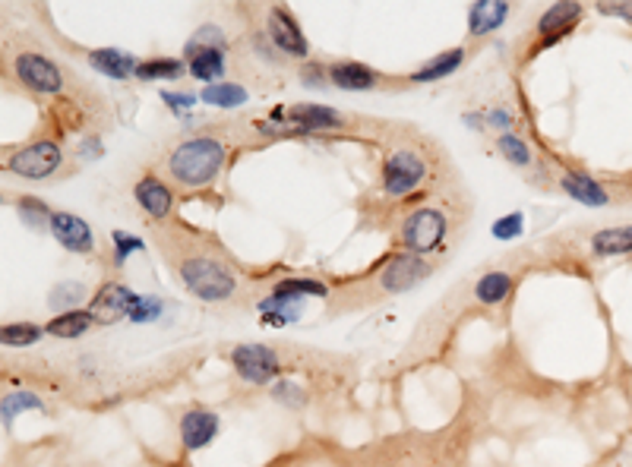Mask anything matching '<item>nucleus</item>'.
Here are the masks:
<instances>
[{
  "label": "nucleus",
  "instance_id": "1a4fd4ad",
  "mask_svg": "<svg viewBox=\"0 0 632 467\" xmlns=\"http://www.w3.org/2000/svg\"><path fill=\"white\" fill-rule=\"evenodd\" d=\"M266 29H269V42L279 47L288 57H307L311 54V45H307L304 32L298 29L294 16L281 6H269L266 13Z\"/></svg>",
  "mask_w": 632,
  "mask_h": 467
},
{
  "label": "nucleus",
  "instance_id": "f257e3e1",
  "mask_svg": "<svg viewBox=\"0 0 632 467\" xmlns=\"http://www.w3.org/2000/svg\"><path fill=\"white\" fill-rule=\"evenodd\" d=\"M152 237H156L161 256L171 262V269L190 294H197L206 303H225L238 297L240 269L228 259L225 249L212 237L190 231L184 225H152Z\"/></svg>",
  "mask_w": 632,
  "mask_h": 467
},
{
  "label": "nucleus",
  "instance_id": "393cba45",
  "mask_svg": "<svg viewBox=\"0 0 632 467\" xmlns=\"http://www.w3.org/2000/svg\"><path fill=\"white\" fill-rule=\"evenodd\" d=\"M301 310H304V300H298V297L272 294L260 303V313H263V322H269V326H285V322H294L301 316Z\"/></svg>",
  "mask_w": 632,
  "mask_h": 467
},
{
  "label": "nucleus",
  "instance_id": "58836bf2",
  "mask_svg": "<svg viewBox=\"0 0 632 467\" xmlns=\"http://www.w3.org/2000/svg\"><path fill=\"white\" fill-rule=\"evenodd\" d=\"M597 10L610 13V16H623L627 23H632V4H601Z\"/></svg>",
  "mask_w": 632,
  "mask_h": 467
},
{
  "label": "nucleus",
  "instance_id": "9d476101",
  "mask_svg": "<svg viewBox=\"0 0 632 467\" xmlns=\"http://www.w3.org/2000/svg\"><path fill=\"white\" fill-rule=\"evenodd\" d=\"M137 303H139V297L133 294L130 288H124V284H105V288L96 294V300H92L89 313L96 316L98 326H107V322L130 320Z\"/></svg>",
  "mask_w": 632,
  "mask_h": 467
},
{
  "label": "nucleus",
  "instance_id": "f3484780",
  "mask_svg": "<svg viewBox=\"0 0 632 467\" xmlns=\"http://www.w3.org/2000/svg\"><path fill=\"white\" fill-rule=\"evenodd\" d=\"M86 60L96 66L98 73L111 79H130L137 76L139 60L130 51H120V47H96V51H86Z\"/></svg>",
  "mask_w": 632,
  "mask_h": 467
},
{
  "label": "nucleus",
  "instance_id": "c9c22d12",
  "mask_svg": "<svg viewBox=\"0 0 632 467\" xmlns=\"http://www.w3.org/2000/svg\"><path fill=\"white\" fill-rule=\"evenodd\" d=\"M158 313H161V303L156 300V297H139V303L133 307L130 320L133 322H152Z\"/></svg>",
  "mask_w": 632,
  "mask_h": 467
},
{
  "label": "nucleus",
  "instance_id": "4c0bfd02",
  "mask_svg": "<svg viewBox=\"0 0 632 467\" xmlns=\"http://www.w3.org/2000/svg\"><path fill=\"white\" fill-rule=\"evenodd\" d=\"M114 243H117V259H124L127 253H133V249L143 247V243H139L137 237H130V234H124V231L114 234Z\"/></svg>",
  "mask_w": 632,
  "mask_h": 467
},
{
  "label": "nucleus",
  "instance_id": "cd10ccee",
  "mask_svg": "<svg viewBox=\"0 0 632 467\" xmlns=\"http://www.w3.org/2000/svg\"><path fill=\"white\" fill-rule=\"evenodd\" d=\"M272 294H279V297H298V300H304V297H329L332 290H329L322 281H316V279H285V281L275 284Z\"/></svg>",
  "mask_w": 632,
  "mask_h": 467
},
{
  "label": "nucleus",
  "instance_id": "0eeeda50",
  "mask_svg": "<svg viewBox=\"0 0 632 467\" xmlns=\"http://www.w3.org/2000/svg\"><path fill=\"white\" fill-rule=\"evenodd\" d=\"M60 161H64V152H60L57 142L38 139V142L23 146L19 152H13L10 158H6V171L16 174V178H25V180H45L57 171Z\"/></svg>",
  "mask_w": 632,
  "mask_h": 467
},
{
  "label": "nucleus",
  "instance_id": "6ab92c4d",
  "mask_svg": "<svg viewBox=\"0 0 632 467\" xmlns=\"http://www.w3.org/2000/svg\"><path fill=\"white\" fill-rule=\"evenodd\" d=\"M509 16V4L506 0H477V4L468 10V36L481 38L487 32L500 29Z\"/></svg>",
  "mask_w": 632,
  "mask_h": 467
},
{
  "label": "nucleus",
  "instance_id": "f8f14e48",
  "mask_svg": "<svg viewBox=\"0 0 632 467\" xmlns=\"http://www.w3.org/2000/svg\"><path fill=\"white\" fill-rule=\"evenodd\" d=\"M582 19V4H554L544 10V16L537 19V51L541 47L556 45L560 38H566L576 29V23Z\"/></svg>",
  "mask_w": 632,
  "mask_h": 467
},
{
  "label": "nucleus",
  "instance_id": "a211bd4d",
  "mask_svg": "<svg viewBox=\"0 0 632 467\" xmlns=\"http://www.w3.org/2000/svg\"><path fill=\"white\" fill-rule=\"evenodd\" d=\"M515 288V279L509 272H484L481 279L472 284V300L481 307H500L509 300Z\"/></svg>",
  "mask_w": 632,
  "mask_h": 467
},
{
  "label": "nucleus",
  "instance_id": "9b49d317",
  "mask_svg": "<svg viewBox=\"0 0 632 467\" xmlns=\"http://www.w3.org/2000/svg\"><path fill=\"white\" fill-rule=\"evenodd\" d=\"M48 228L54 234V240L64 249H70V253H96V234H92V228L86 225L79 215L54 212Z\"/></svg>",
  "mask_w": 632,
  "mask_h": 467
},
{
  "label": "nucleus",
  "instance_id": "72a5a7b5",
  "mask_svg": "<svg viewBox=\"0 0 632 467\" xmlns=\"http://www.w3.org/2000/svg\"><path fill=\"white\" fill-rule=\"evenodd\" d=\"M272 398L281 404H291V408H304L307 404V391L301 389V385L288 382V379H279V382L272 385Z\"/></svg>",
  "mask_w": 632,
  "mask_h": 467
},
{
  "label": "nucleus",
  "instance_id": "412c9836",
  "mask_svg": "<svg viewBox=\"0 0 632 467\" xmlns=\"http://www.w3.org/2000/svg\"><path fill=\"white\" fill-rule=\"evenodd\" d=\"M560 187L566 189L569 196H573L576 202H582V206H607L610 202V193L604 189L601 184H597L595 178H588V174H579V171H566L560 178Z\"/></svg>",
  "mask_w": 632,
  "mask_h": 467
},
{
  "label": "nucleus",
  "instance_id": "4be33fe9",
  "mask_svg": "<svg viewBox=\"0 0 632 467\" xmlns=\"http://www.w3.org/2000/svg\"><path fill=\"white\" fill-rule=\"evenodd\" d=\"M591 253L595 256H629L632 253V225L620 228H604L591 237Z\"/></svg>",
  "mask_w": 632,
  "mask_h": 467
},
{
  "label": "nucleus",
  "instance_id": "2f4dec72",
  "mask_svg": "<svg viewBox=\"0 0 632 467\" xmlns=\"http://www.w3.org/2000/svg\"><path fill=\"white\" fill-rule=\"evenodd\" d=\"M86 300V288L83 284H76V281H66V284H60V288H54L51 290V307L57 310V316L60 313H73L76 310V303H83Z\"/></svg>",
  "mask_w": 632,
  "mask_h": 467
},
{
  "label": "nucleus",
  "instance_id": "5701e85b",
  "mask_svg": "<svg viewBox=\"0 0 632 467\" xmlns=\"http://www.w3.org/2000/svg\"><path fill=\"white\" fill-rule=\"evenodd\" d=\"M462 60H465V51H462V47H453V51L440 54V57H433L430 64H423L418 73H412V83H436V79L453 76L462 66Z\"/></svg>",
  "mask_w": 632,
  "mask_h": 467
},
{
  "label": "nucleus",
  "instance_id": "20e7f679",
  "mask_svg": "<svg viewBox=\"0 0 632 467\" xmlns=\"http://www.w3.org/2000/svg\"><path fill=\"white\" fill-rule=\"evenodd\" d=\"M430 178V158L427 152L418 146H402L392 148L382 161L380 174V193L386 199H405L408 193H414L423 187V180Z\"/></svg>",
  "mask_w": 632,
  "mask_h": 467
},
{
  "label": "nucleus",
  "instance_id": "dca6fc26",
  "mask_svg": "<svg viewBox=\"0 0 632 467\" xmlns=\"http://www.w3.org/2000/svg\"><path fill=\"white\" fill-rule=\"evenodd\" d=\"M326 76H329V83H332V86L348 89V92H367V89L382 86L380 73L370 70V66H364V64H354V60H339V64H329Z\"/></svg>",
  "mask_w": 632,
  "mask_h": 467
},
{
  "label": "nucleus",
  "instance_id": "f704fd0d",
  "mask_svg": "<svg viewBox=\"0 0 632 467\" xmlns=\"http://www.w3.org/2000/svg\"><path fill=\"white\" fill-rule=\"evenodd\" d=\"M522 212H513V215H503L500 221H494V228H490V231H494V237L496 240H515V237L522 234Z\"/></svg>",
  "mask_w": 632,
  "mask_h": 467
},
{
  "label": "nucleus",
  "instance_id": "aec40b11",
  "mask_svg": "<svg viewBox=\"0 0 632 467\" xmlns=\"http://www.w3.org/2000/svg\"><path fill=\"white\" fill-rule=\"evenodd\" d=\"M187 57H190V73L199 83L215 86V79L225 73V54L215 45H187Z\"/></svg>",
  "mask_w": 632,
  "mask_h": 467
},
{
  "label": "nucleus",
  "instance_id": "f03ea898",
  "mask_svg": "<svg viewBox=\"0 0 632 467\" xmlns=\"http://www.w3.org/2000/svg\"><path fill=\"white\" fill-rule=\"evenodd\" d=\"M430 279V262L423 256L414 253H392L367 272V279H354L348 284H339V290H332V303L339 310H358L380 303L386 297L405 294V290L418 288L421 281Z\"/></svg>",
  "mask_w": 632,
  "mask_h": 467
},
{
  "label": "nucleus",
  "instance_id": "e433bc0d",
  "mask_svg": "<svg viewBox=\"0 0 632 467\" xmlns=\"http://www.w3.org/2000/svg\"><path fill=\"white\" fill-rule=\"evenodd\" d=\"M161 101H165L168 107H174V111H184V107H193L197 95H187V92H161Z\"/></svg>",
  "mask_w": 632,
  "mask_h": 467
},
{
  "label": "nucleus",
  "instance_id": "7ed1b4c3",
  "mask_svg": "<svg viewBox=\"0 0 632 467\" xmlns=\"http://www.w3.org/2000/svg\"><path fill=\"white\" fill-rule=\"evenodd\" d=\"M228 158V146L209 133L180 139L165 158V178L180 189H203L215 184Z\"/></svg>",
  "mask_w": 632,
  "mask_h": 467
},
{
  "label": "nucleus",
  "instance_id": "bb28decb",
  "mask_svg": "<svg viewBox=\"0 0 632 467\" xmlns=\"http://www.w3.org/2000/svg\"><path fill=\"white\" fill-rule=\"evenodd\" d=\"M199 98L215 107H240L247 101V89L234 83H215V86H206V89L199 92Z\"/></svg>",
  "mask_w": 632,
  "mask_h": 467
},
{
  "label": "nucleus",
  "instance_id": "2eb2a0df",
  "mask_svg": "<svg viewBox=\"0 0 632 467\" xmlns=\"http://www.w3.org/2000/svg\"><path fill=\"white\" fill-rule=\"evenodd\" d=\"M219 436V417L212 411L193 408L180 417V442H184L187 452H199Z\"/></svg>",
  "mask_w": 632,
  "mask_h": 467
},
{
  "label": "nucleus",
  "instance_id": "b1692460",
  "mask_svg": "<svg viewBox=\"0 0 632 467\" xmlns=\"http://www.w3.org/2000/svg\"><path fill=\"white\" fill-rule=\"evenodd\" d=\"M92 326H98V322H96V316H92L89 310H73V313L54 316L48 326H45V331L54 335V338H79V335H86Z\"/></svg>",
  "mask_w": 632,
  "mask_h": 467
},
{
  "label": "nucleus",
  "instance_id": "39448f33",
  "mask_svg": "<svg viewBox=\"0 0 632 467\" xmlns=\"http://www.w3.org/2000/svg\"><path fill=\"white\" fill-rule=\"evenodd\" d=\"M449 212L446 206H418L402 218V228H399V243L405 247V253H414V256H427V253H436L440 243L446 240L449 234Z\"/></svg>",
  "mask_w": 632,
  "mask_h": 467
},
{
  "label": "nucleus",
  "instance_id": "7c9ffc66",
  "mask_svg": "<svg viewBox=\"0 0 632 467\" xmlns=\"http://www.w3.org/2000/svg\"><path fill=\"white\" fill-rule=\"evenodd\" d=\"M496 152H500L503 158H506L509 165H515V168L531 165V148H528V142L522 139V137H515V133H503V137L496 139Z\"/></svg>",
  "mask_w": 632,
  "mask_h": 467
},
{
  "label": "nucleus",
  "instance_id": "c756f323",
  "mask_svg": "<svg viewBox=\"0 0 632 467\" xmlns=\"http://www.w3.org/2000/svg\"><path fill=\"white\" fill-rule=\"evenodd\" d=\"M42 335L45 329L32 326V322H10V326H4V331H0V341L6 348H32Z\"/></svg>",
  "mask_w": 632,
  "mask_h": 467
},
{
  "label": "nucleus",
  "instance_id": "423d86ee",
  "mask_svg": "<svg viewBox=\"0 0 632 467\" xmlns=\"http://www.w3.org/2000/svg\"><path fill=\"white\" fill-rule=\"evenodd\" d=\"M13 73H16L23 89H29L36 95H57L64 89V73H60V66L42 51H19L16 57H13Z\"/></svg>",
  "mask_w": 632,
  "mask_h": 467
},
{
  "label": "nucleus",
  "instance_id": "473e14b6",
  "mask_svg": "<svg viewBox=\"0 0 632 467\" xmlns=\"http://www.w3.org/2000/svg\"><path fill=\"white\" fill-rule=\"evenodd\" d=\"M16 208H19V215H23L25 225L42 228L45 221H48V225H51V215H54V212H48V206H45V202H38V199H29V196H23V199L16 202Z\"/></svg>",
  "mask_w": 632,
  "mask_h": 467
},
{
  "label": "nucleus",
  "instance_id": "4468645a",
  "mask_svg": "<svg viewBox=\"0 0 632 467\" xmlns=\"http://www.w3.org/2000/svg\"><path fill=\"white\" fill-rule=\"evenodd\" d=\"M288 120H291L298 130L304 133H322V130H345L348 127V117L335 107H326V105H311V101H301V105H291L288 107Z\"/></svg>",
  "mask_w": 632,
  "mask_h": 467
},
{
  "label": "nucleus",
  "instance_id": "ddd939ff",
  "mask_svg": "<svg viewBox=\"0 0 632 467\" xmlns=\"http://www.w3.org/2000/svg\"><path fill=\"white\" fill-rule=\"evenodd\" d=\"M133 196H137L139 208L152 218V225H165V221L171 218L174 189L168 187L165 180H158L156 174H146V178L137 184V189H133Z\"/></svg>",
  "mask_w": 632,
  "mask_h": 467
},
{
  "label": "nucleus",
  "instance_id": "a878e982",
  "mask_svg": "<svg viewBox=\"0 0 632 467\" xmlns=\"http://www.w3.org/2000/svg\"><path fill=\"white\" fill-rule=\"evenodd\" d=\"M184 76V60L178 57H156V60H139L137 79L143 83H158V79H180Z\"/></svg>",
  "mask_w": 632,
  "mask_h": 467
},
{
  "label": "nucleus",
  "instance_id": "ea45409f",
  "mask_svg": "<svg viewBox=\"0 0 632 467\" xmlns=\"http://www.w3.org/2000/svg\"><path fill=\"white\" fill-rule=\"evenodd\" d=\"M487 124H490V127H509V124H513V114L503 111V107H500V111H490Z\"/></svg>",
  "mask_w": 632,
  "mask_h": 467
},
{
  "label": "nucleus",
  "instance_id": "c85d7f7f",
  "mask_svg": "<svg viewBox=\"0 0 632 467\" xmlns=\"http://www.w3.org/2000/svg\"><path fill=\"white\" fill-rule=\"evenodd\" d=\"M23 411H42V398L32 395V391H13V395H6L4 404H0V417H4L6 426L16 421Z\"/></svg>",
  "mask_w": 632,
  "mask_h": 467
},
{
  "label": "nucleus",
  "instance_id": "6e6552de",
  "mask_svg": "<svg viewBox=\"0 0 632 467\" xmlns=\"http://www.w3.org/2000/svg\"><path fill=\"white\" fill-rule=\"evenodd\" d=\"M231 363L238 376L250 385H266L281 373V357L269 344H238L231 350Z\"/></svg>",
  "mask_w": 632,
  "mask_h": 467
}]
</instances>
